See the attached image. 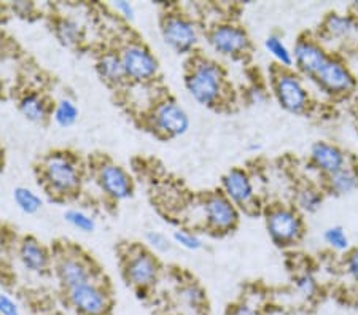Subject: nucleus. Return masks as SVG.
<instances>
[{
    "label": "nucleus",
    "instance_id": "4be33fe9",
    "mask_svg": "<svg viewBox=\"0 0 358 315\" xmlns=\"http://www.w3.org/2000/svg\"><path fill=\"white\" fill-rule=\"evenodd\" d=\"M358 190V166L350 161L343 169L323 179V191L333 196H349Z\"/></svg>",
    "mask_w": 358,
    "mask_h": 315
},
{
    "label": "nucleus",
    "instance_id": "1a4fd4ad",
    "mask_svg": "<svg viewBox=\"0 0 358 315\" xmlns=\"http://www.w3.org/2000/svg\"><path fill=\"white\" fill-rule=\"evenodd\" d=\"M131 85H155L161 67L158 57L138 38L124 40L117 48Z\"/></svg>",
    "mask_w": 358,
    "mask_h": 315
},
{
    "label": "nucleus",
    "instance_id": "dca6fc26",
    "mask_svg": "<svg viewBox=\"0 0 358 315\" xmlns=\"http://www.w3.org/2000/svg\"><path fill=\"white\" fill-rule=\"evenodd\" d=\"M292 50L294 68L303 78L309 80H314L331 57V53L320 42V38L309 36V34L298 37Z\"/></svg>",
    "mask_w": 358,
    "mask_h": 315
},
{
    "label": "nucleus",
    "instance_id": "72a5a7b5",
    "mask_svg": "<svg viewBox=\"0 0 358 315\" xmlns=\"http://www.w3.org/2000/svg\"><path fill=\"white\" fill-rule=\"evenodd\" d=\"M269 96H271V93H268V89L264 88L263 85L253 83L244 91L242 99L247 102V105H263L268 102Z\"/></svg>",
    "mask_w": 358,
    "mask_h": 315
},
{
    "label": "nucleus",
    "instance_id": "423d86ee",
    "mask_svg": "<svg viewBox=\"0 0 358 315\" xmlns=\"http://www.w3.org/2000/svg\"><path fill=\"white\" fill-rule=\"evenodd\" d=\"M271 93L280 108L292 115H304L313 105V96L304 78L293 68H273Z\"/></svg>",
    "mask_w": 358,
    "mask_h": 315
},
{
    "label": "nucleus",
    "instance_id": "473e14b6",
    "mask_svg": "<svg viewBox=\"0 0 358 315\" xmlns=\"http://www.w3.org/2000/svg\"><path fill=\"white\" fill-rule=\"evenodd\" d=\"M145 247L153 251L155 255H164L169 254L174 247V240L171 236H167L163 231H155V229H150L145 233Z\"/></svg>",
    "mask_w": 358,
    "mask_h": 315
},
{
    "label": "nucleus",
    "instance_id": "c756f323",
    "mask_svg": "<svg viewBox=\"0 0 358 315\" xmlns=\"http://www.w3.org/2000/svg\"><path fill=\"white\" fill-rule=\"evenodd\" d=\"M64 221L67 225H71L73 229L83 233V234H92L97 228V221L94 215L88 214V212L78 207L67 209L64 212Z\"/></svg>",
    "mask_w": 358,
    "mask_h": 315
},
{
    "label": "nucleus",
    "instance_id": "7ed1b4c3",
    "mask_svg": "<svg viewBox=\"0 0 358 315\" xmlns=\"http://www.w3.org/2000/svg\"><path fill=\"white\" fill-rule=\"evenodd\" d=\"M143 126L161 140L183 137L192 128V118L176 97L161 94L147 112L142 113Z\"/></svg>",
    "mask_w": 358,
    "mask_h": 315
},
{
    "label": "nucleus",
    "instance_id": "9d476101",
    "mask_svg": "<svg viewBox=\"0 0 358 315\" xmlns=\"http://www.w3.org/2000/svg\"><path fill=\"white\" fill-rule=\"evenodd\" d=\"M53 272L62 290L101 277L92 258L77 247H62L53 251Z\"/></svg>",
    "mask_w": 358,
    "mask_h": 315
},
{
    "label": "nucleus",
    "instance_id": "f257e3e1",
    "mask_svg": "<svg viewBox=\"0 0 358 315\" xmlns=\"http://www.w3.org/2000/svg\"><path fill=\"white\" fill-rule=\"evenodd\" d=\"M183 85L189 97L206 108H222L229 104L231 86L220 62L204 54L189 56L185 66Z\"/></svg>",
    "mask_w": 358,
    "mask_h": 315
},
{
    "label": "nucleus",
    "instance_id": "412c9836",
    "mask_svg": "<svg viewBox=\"0 0 358 315\" xmlns=\"http://www.w3.org/2000/svg\"><path fill=\"white\" fill-rule=\"evenodd\" d=\"M322 34L336 42H345L358 34V16L350 13L331 11L322 21Z\"/></svg>",
    "mask_w": 358,
    "mask_h": 315
},
{
    "label": "nucleus",
    "instance_id": "cd10ccee",
    "mask_svg": "<svg viewBox=\"0 0 358 315\" xmlns=\"http://www.w3.org/2000/svg\"><path fill=\"white\" fill-rule=\"evenodd\" d=\"M13 200L22 214L37 215L43 209V198L29 186H15Z\"/></svg>",
    "mask_w": 358,
    "mask_h": 315
},
{
    "label": "nucleus",
    "instance_id": "4c0bfd02",
    "mask_svg": "<svg viewBox=\"0 0 358 315\" xmlns=\"http://www.w3.org/2000/svg\"><path fill=\"white\" fill-rule=\"evenodd\" d=\"M344 269L345 274L358 284V249H350L344 255Z\"/></svg>",
    "mask_w": 358,
    "mask_h": 315
},
{
    "label": "nucleus",
    "instance_id": "58836bf2",
    "mask_svg": "<svg viewBox=\"0 0 358 315\" xmlns=\"http://www.w3.org/2000/svg\"><path fill=\"white\" fill-rule=\"evenodd\" d=\"M0 315H22L18 302L3 291H0Z\"/></svg>",
    "mask_w": 358,
    "mask_h": 315
},
{
    "label": "nucleus",
    "instance_id": "6ab92c4d",
    "mask_svg": "<svg viewBox=\"0 0 358 315\" xmlns=\"http://www.w3.org/2000/svg\"><path fill=\"white\" fill-rule=\"evenodd\" d=\"M94 67H96L97 77L101 78V82L103 85H107L110 89L120 91V89L128 88L131 85L117 50L101 51L96 57Z\"/></svg>",
    "mask_w": 358,
    "mask_h": 315
},
{
    "label": "nucleus",
    "instance_id": "c85d7f7f",
    "mask_svg": "<svg viewBox=\"0 0 358 315\" xmlns=\"http://www.w3.org/2000/svg\"><path fill=\"white\" fill-rule=\"evenodd\" d=\"M322 237L327 247L333 251H336V254L345 255L352 249L348 231L339 225H331L323 229Z\"/></svg>",
    "mask_w": 358,
    "mask_h": 315
},
{
    "label": "nucleus",
    "instance_id": "6e6552de",
    "mask_svg": "<svg viewBox=\"0 0 358 315\" xmlns=\"http://www.w3.org/2000/svg\"><path fill=\"white\" fill-rule=\"evenodd\" d=\"M264 226L277 247L288 249L301 242L306 233L304 215L294 205L274 204L264 212Z\"/></svg>",
    "mask_w": 358,
    "mask_h": 315
},
{
    "label": "nucleus",
    "instance_id": "a878e982",
    "mask_svg": "<svg viewBox=\"0 0 358 315\" xmlns=\"http://www.w3.org/2000/svg\"><path fill=\"white\" fill-rule=\"evenodd\" d=\"M80 119V107L77 105L72 97L64 96L57 99L53 104V112H51V122L57 128L69 129L78 123Z\"/></svg>",
    "mask_w": 358,
    "mask_h": 315
},
{
    "label": "nucleus",
    "instance_id": "0eeeda50",
    "mask_svg": "<svg viewBox=\"0 0 358 315\" xmlns=\"http://www.w3.org/2000/svg\"><path fill=\"white\" fill-rule=\"evenodd\" d=\"M64 301L75 315H112L113 295L102 277L62 290Z\"/></svg>",
    "mask_w": 358,
    "mask_h": 315
},
{
    "label": "nucleus",
    "instance_id": "c9c22d12",
    "mask_svg": "<svg viewBox=\"0 0 358 315\" xmlns=\"http://www.w3.org/2000/svg\"><path fill=\"white\" fill-rule=\"evenodd\" d=\"M10 8L16 16H20V18H24V20L36 18V16H37L36 13L38 11L36 3L26 2V0H16V2H11Z\"/></svg>",
    "mask_w": 358,
    "mask_h": 315
},
{
    "label": "nucleus",
    "instance_id": "bb28decb",
    "mask_svg": "<svg viewBox=\"0 0 358 315\" xmlns=\"http://www.w3.org/2000/svg\"><path fill=\"white\" fill-rule=\"evenodd\" d=\"M264 50L275 61L279 68H293L294 59H293V50L288 47L284 37L280 34L273 32L264 38Z\"/></svg>",
    "mask_w": 358,
    "mask_h": 315
},
{
    "label": "nucleus",
    "instance_id": "2f4dec72",
    "mask_svg": "<svg viewBox=\"0 0 358 315\" xmlns=\"http://www.w3.org/2000/svg\"><path fill=\"white\" fill-rule=\"evenodd\" d=\"M172 240H174V245H178L188 251H198L204 247V240L199 236L198 233L193 231V229L188 228H178L172 233Z\"/></svg>",
    "mask_w": 358,
    "mask_h": 315
},
{
    "label": "nucleus",
    "instance_id": "aec40b11",
    "mask_svg": "<svg viewBox=\"0 0 358 315\" xmlns=\"http://www.w3.org/2000/svg\"><path fill=\"white\" fill-rule=\"evenodd\" d=\"M53 104L55 102H51L48 97L38 93V91H27L20 97L18 108L29 123L45 126L51 122Z\"/></svg>",
    "mask_w": 358,
    "mask_h": 315
},
{
    "label": "nucleus",
    "instance_id": "ea45409f",
    "mask_svg": "<svg viewBox=\"0 0 358 315\" xmlns=\"http://www.w3.org/2000/svg\"><path fill=\"white\" fill-rule=\"evenodd\" d=\"M247 150H250V152H258V150H259V145H258V143H248V145H247Z\"/></svg>",
    "mask_w": 358,
    "mask_h": 315
},
{
    "label": "nucleus",
    "instance_id": "a211bd4d",
    "mask_svg": "<svg viewBox=\"0 0 358 315\" xmlns=\"http://www.w3.org/2000/svg\"><path fill=\"white\" fill-rule=\"evenodd\" d=\"M18 258L21 265L29 272L45 276L53 271V251L34 236H26L21 239L18 247Z\"/></svg>",
    "mask_w": 358,
    "mask_h": 315
},
{
    "label": "nucleus",
    "instance_id": "20e7f679",
    "mask_svg": "<svg viewBox=\"0 0 358 315\" xmlns=\"http://www.w3.org/2000/svg\"><path fill=\"white\" fill-rule=\"evenodd\" d=\"M121 276L132 290L148 291L158 284L161 263L152 250L142 244L129 245L121 255Z\"/></svg>",
    "mask_w": 358,
    "mask_h": 315
},
{
    "label": "nucleus",
    "instance_id": "79ce46f5",
    "mask_svg": "<svg viewBox=\"0 0 358 315\" xmlns=\"http://www.w3.org/2000/svg\"><path fill=\"white\" fill-rule=\"evenodd\" d=\"M43 315H59V314H43Z\"/></svg>",
    "mask_w": 358,
    "mask_h": 315
},
{
    "label": "nucleus",
    "instance_id": "393cba45",
    "mask_svg": "<svg viewBox=\"0 0 358 315\" xmlns=\"http://www.w3.org/2000/svg\"><path fill=\"white\" fill-rule=\"evenodd\" d=\"M177 298L193 314H201L207 309L206 290L196 280H185L177 286Z\"/></svg>",
    "mask_w": 358,
    "mask_h": 315
},
{
    "label": "nucleus",
    "instance_id": "ddd939ff",
    "mask_svg": "<svg viewBox=\"0 0 358 315\" xmlns=\"http://www.w3.org/2000/svg\"><path fill=\"white\" fill-rule=\"evenodd\" d=\"M91 170L97 190L112 203H123L134 196L136 183L132 175L110 158H97Z\"/></svg>",
    "mask_w": 358,
    "mask_h": 315
},
{
    "label": "nucleus",
    "instance_id": "f3484780",
    "mask_svg": "<svg viewBox=\"0 0 358 315\" xmlns=\"http://www.w3.org/2000/svg\"><path fill=\"white\" fill-rule=\"evenodd\" d=\"M350 161L352 158L349 154L333 142L317 140L309 148V163L323 179L343 169Z\"/></svg>",
    "mask_w": 358,
    "mask_h": 315
},
{
    "label": "nucleus",
    "instance_id": "39448f33",
    "mask_svg": "<svg viewBox=\"0 0 358 315\" xmlns=\"http://www.w3.org/2000/svg\"><path fill=\"white\" fill-rule=\"evenodd\" d=\"M159 32L163 42L180 56L196 54L201 43V27L192 16L182 13L176 7L167 8L159 18Z\"/></svg>",
    "mask_w": 358,
    "mask_h": 315
},
{
    "label": "nucleus",
    "instance_id": "9b49d317",
    "mask_svg": "<svg viewBox=\"0 0 358 315\" xmlns=\"http://www.w3.org/2000/svg\"><path fill=\"white\" fill-rule=\"evenodd\" d=\"M206 42L213 53L227 59L242 61L252 53V38L244 26L234 21H222L206 31Z\"/></svg>",
    "mask_w": 358,
    "mask_h": 315
},
{
    "label": "nucleus",
    "instance_id": "e433bc0d",
    "mask_svg": "<svg viewBox=\"0 0 358 315\" xmlns=\"http://www.w3.org/2000/svg\"><path fill=\"white\" fill-rule=\"evenodd\" d=\"M112 8L115 13H117L120 18H123L124 21L136 20V7L134 3L128 2V0H115V2H112Z\"/></svg>",
    "mask_w": 358,
    "mask_h": 315
},
{
    "label": "nucleus",
    "instance_id": "4468645a",
    "mask_svg": "<svg viewBox=\"0 0 358 315\" xmlns=\"http://www.w3.org/2000/svg\"><path fill=\"white\" fill-rule=\"evenodd\" d=\"M220 191L241 212L255 214L258 212V193L250 172L244 168H231L224 172L220 182Z\"/></svg>",
    "mask_w": 358,
    "mask_h": 315
},
{
    "label": "nucleus",
    "instance_id": "b1692460",
    "mask_svg": "<svg viewBox=\"0 0 358 315\" xmlns=\"http://www.w3.org/2000/svg\"><path fill=\"white\" fill-rule=\"evenodd\" d=\"M325 200V191L313 183H303L294 191V209L303 215H314L323 207Z\"/></svg>",
    "mask_w": 358,
    "mask_h": 315
},
{
    "label": "nucleus",
    "instance_id": "2eb2a0df",
    "mask_svg": "<svg viewBox=\"0 0 358 315\" xmlns=\"http://www.w3.org/2000/svg\"><path fill=\"white\" fill-rule=\"evenodd\" d=\"M313 82L319 86L323 93L330 97H336V99L350 96L357 88V78L354 72L341 57L334 54H331Z\"/></svg>",
    "mask_w": 358,
    "mask_h": 315
},
{
    "label": "nucleus",
    "instance_id": "a19ab883",
    "mask_svg": "<svg viewBox=\"0 0 358 315\" xmlns=\"http://www.w3.org/2000/svg\"><path fill=\"white\" fill-rule=\"evenodd\" d=\"M350 10H352V13L358 16V0L350 5Z\"/></svg>",
    "mask_w": 358,
    "mask_h": 315
},
{
    "label": "nucleus",
    "instance_id": "f03ea898",
    "mask_svg": "<svg viewBox=\"0 0 358 315\" xmlns=\"http://www.w3.org/2000/svg\"><path fill=\"white\" fill-rule=\"evenodd\" d=\"M38 182L46 194L56 200L77 198L86 180V166L67 150L46 153L37 166Z\"/></svg>",
    "mask_w": 358,
    "mask_h": 315
},
{
    "label": "nucleus",
    "instance_id": "5701e85b",
    "mask_svg": "<svg viewBox=\"0 0 358 315\" xmlns=\"http://www.w3.org/2000/svg\"><path fill=\"white\" fill-rule=\"evenodd\" d=\"M53 34L57 42L66 48L82 47L86 38V32L82 22L67 15L57 16L53 21Z\"/></svg>",
    "mask_w": 358,
    "mask_h": 315
},
{
    "label": "nucleus",
    "instance_id": "f704fd0d",
    "mask_svg": "<svg viewBox=\"0 0 358 315\" xmlns=\"http://www.w3.org/2000/svg\"><path fill=\"white\" fill-rule=\"evenodd\" d=\"M227 315H266L259 306L253 305L250 301H238L231 305L227 311Z\"/></svg>",
    "mask_w": 358,
    "mask_h": 315
},
{
    "label": "nucleus",
    "instance_id": "f8f14e48",
    "mask_svg": "<svg viewBox=\"0 0 358 315\" xmlns=\"http://www.w3.org/2000/svg\"><path fill=\"white\" fill-rule=\"evenodd\" d=\"M199 219L207 231L224 236L239 226L241 210L220 190H217L199 198Z\"/></svg>",
    "mask_w": 358,
    "mask_h": 315
},
{
    "label": "nucleus",
    "instance_id": "7c9ffc66",
    "mask_svg": "<svg viewBox=\"0 0 358 315\" xmlns=\"http://www.w3.org/2000/svg\"><path fill=\"white\" fill-rule=\"evenodd\" d=\"M293 285L296 293L304 298V300H314V298L319 295V280H317L314 274L308 271V269L294 274Z\"/></svg>",
    "mask_w": 358,
    "mask_h": 315
}]
</instances>
